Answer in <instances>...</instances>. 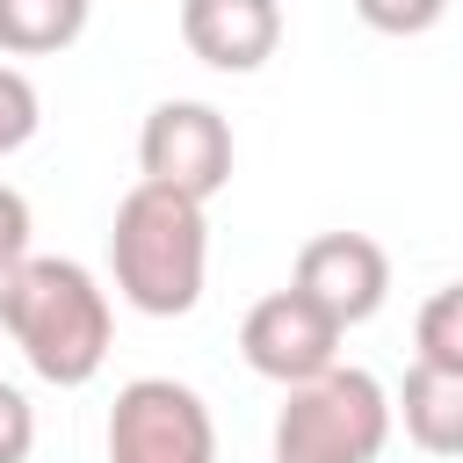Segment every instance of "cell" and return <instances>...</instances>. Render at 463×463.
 <instances>
[{
  "label": "cell",
  "mask_w": 463,
  "mask_h": 463,
  "mask_svg": "<svg viewBox=\"0 0 463 463\" xmlns=\"http://www.w3.org/2000/svg\"><path fill=\"white\" fill-rule=\"evenodd\" d=\"M0 326L22 347V362L58 391L94 383L116 340L109 289L80 260H58V253H29L22 268L0 275Z\"/></svg>",
  "instance_id": "obj_1"
},
{
  "label": "cell",
  "mask_w": 463,
  "mask_h": 463,
  "mask_svg": "<svg viewBox=\"0 0 463 463\" xmlns=\"http://www.w3.org/2000/svg\"><path fill=\"white\" fill-rule=\"evenodd\" d=\"M109 268H116V289H123L130 311H145V318H188V311L203 304V275H210L203 203L137 181V188L116 203Z\"/></svg>",
  "instance_id": "obj_2"
},
{
  "label": "cell",
  "mask_w": 463,
  "mask_h": 463,
  "mask_svg": "<svg viewBox=\"0 0 463 463\" xmlns=\"http://www.w3.org/2000/svg\"><path fill=\"white\" fill-rule=\"evenodd\" d=\"M391 441V391L369 369H326L282 391L275 463H376Z\"/></svg>",
  "instance_id": "obj_3"
},
{
  "label": "cell",
  "mask_w": 463,
  "mask_h": 463,
  "mask_svg": "<svg viewBox=\"0 0 463 463\" xmlns=\"http://www.w3.org/2000/svg\"><path fill=\"white\" fill-rule=\"evenodd\" d=\"M109 463H217V420L188 383L137 376L109 405Z\"/></svg>",
  "instance_id": "obj_4"
},
{
  "label": "cell",
  "mask_w": 463,
  "mask_h": 463,
  "mask_svg": "<svg viewBox=\"0 0 463 463\" xmlns=\"http://www.w3.org/2000/svg\"><path fill=\"white\" fill-rule=\"evenodd\" d=\"M137 166H145L152 188L210 203L232 181V123L210 101H159L137 130Z\"/></svg>",
  "instance_id": "obj_5"
},
{
  "label": "cell",
  "mask_w": 463,
  "mask_h": 463,
  "mask_svg": "<svg viewBox=\"0 0 463 463\" xmlns=\"http://www.w3.org/2000/svg\"><path fill=\"white\" fill-rule=\"evenodd\" d=\"M239 354H246L253 376L297 391V383L340 369V326H333L311 297L275 289V297H260V304L246 311V326H239Z\"/></svg>",
  "instance_id": "obj_6"
},
{
  "label": "cell",
  "mask_w": 463,
  "mask_h": 463,
  "mask_svg": "<svg viewBox=\"0 0 463 463\" xmlns=\"http://www.w3.org/2000/svg\"><path fill=\"white\" fill-rule=\"evenodd\" d=\"M289 289L311 297L340 333L376 318L383 297H391V253L369 239V232H318L297 246V268H289Z\"/></svg>",
  "instance_id": "obj_7"
},
{
  "label": "cell",
  "mask_w": 463,
  "mask_h": 463,
  "mask_svg": "<svg viewBox=\"0 0 463 463\" xmlns=\"http://www.w3.org/2000/svg\"><path fill=\"white\" fill-rule=\"evenodd\" d=\"M181 43L210 72H260L282 43L275 0H181Z\"/></svg>",
  "instance_id": "obj_8"
},
{
  "label": "cell",
  "mask_w": 463,
  "mask_h": 463,
  "mask_svg": "<svg viewBox=\"0 0 463 463\" xmlns=\"http://www.w3.org/2000/svg\"><path fill=\"white\" fill-rule=\"evenodd\" d=\"M391 420H405V434L427 456H463V376L434 369V362H412L398 398H391Z\"/></svg>",
  "instance_id": "obj_9"
},
{
  "label": "cell",
  "mask_w": 463,
  "mask_h": 463,
  "mask_svg": "<svg viewBox=\"0 0 463 463\" xmlns=\"http://www.w3.org/2000/svg\"><path fill=\"white\" fill-rule=\"evenodd\" d=\"M94 0H0V51L7 58H51L80 43Z\"/></svg>",
  "instance_id": "obj_10"
},
{
  "label": "cell",
  "mask_w": 463,
  "mask_h": 463,
  "mask_svg": "<svg viewBox=\"0 0 463 463\" xmlns=\"http://www.w3.org/2000/svg\"><path fill=\"white\" fill-rule=\"evenodd\" d=\"M412 347H420V362L463 376V282H449V289H434V297L420 304V318H412Z\"/></svg>",
  "instance_id": "obj_11"
},
{
  "label": "cell",
  "mask_w": 463,
  "mask_h": 463,
  "mask_svg": "<svg viewBox=\"0 0 463 463\" xmlns=\"http://www.w3.org/2000/svg\"><path fill=\"white\" fill-rule=\"evenodd\" d=\"M36 123H43V101H36L29 72H22V65H0V159L22 152V145L36 137Z\"/></svg>",
  "instance_id": "obj_12"
},
{
  "label": "cell",
  "mask_w": 463,
  "mask_h": 463,
  "mask_svg": "<svg viewBox=\"0 0 463 463\" xmlns=\"http://www.w3.org/2000/svg\"><path fill=\"white\" fill-rule=\"evenodd\" d=\"M354 14H362L376 36H427V29L449 14V0H354Z\"/></svg>",
  "instance_id": "obj_13"
},
{
  "label": "cell",
  "mask_w": 463,
  "mask_h": 463,
  "mask_svg": "<svg viewBox=\"0 0 463 463\" xmlns=\"http://www.w3.org/2000/svg\"><path fill=\"white\" fill-rule=\"evenodd\" d=\"M29 449H36V412L14 383H0V463H29Z\"/></svg>",
  "instance_id": "obj_14"
},
{
  "label": "cell",
  "mask_w": 463,
  "mask_h": 463,
  "mask_svg": "<svg viewBox=\"0 0 463 463\" xmlns=\"http://www.w3.org/2000/svg\"><path fill=\"white\" fill-rule=\"evenodd\" d=\"M22 260H29V203L0 181V275L22 268Z\"/></svg>",
  "instance_id": "obj_15"
}]
</instances>
